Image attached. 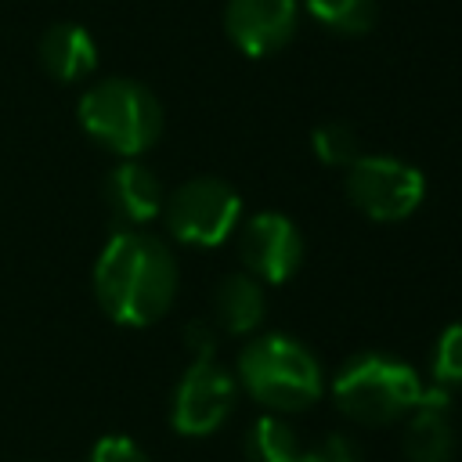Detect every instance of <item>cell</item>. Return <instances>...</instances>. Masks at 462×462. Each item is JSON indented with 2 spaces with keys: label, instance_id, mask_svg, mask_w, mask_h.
<instances>
[{
  "label": "cell",
  "instance_id": "6da1fadb",
  "mask_svg": "<svg viewBox=\"0 0 462 462\" xmlns=\"http://www.w3.org/2000/svg\"><path fill=\"white\" fill-rule=\"evenodd\" d=\"M94 296L116 325L144 328L159 321L177 296L173 253L144 231H116L94 263Z\"/></svg>",
  "mask_w": 462,
  "mask_h": 462
},
{
  "label": "cell",
  "instance_id": "7a4b0ae2",
  "mask_svg": "<svg viewBox=\"0 0 462 462\" xmlns=\"http://www.w3.org/2000/svg\"><path fill=\"white\" fill-rule=\"evenodd\" d=\"M238 379L271 411H303L321 397V365L292 336L267 332L242 346Z\"/></svg>",
  "mask_w": 462,
  "mask_h": 462
},
{
  "label": "cell",
  "instance_id": "3957f363",
  "mask_svg": "<svg viewBox=\"0 0 462 462\" xmlns=\"http://www.w3.org/2000/svg\"><path fill=\"white\" fill-rule=\"evenodd\" d=\"M79 126L116 155H141L162 134V105L137 79H101L79 97Z\"/></svg>",
  "mask_w": 462,
  "mask_h": 462
},
{
  "label": "cell",
  "instance_id": "277c9868",
  "mask_svg": "<svg viewBox=\"0 0 462 462\" xmlns=\"http://www.w3.org/2000/svg\"><path fill=\"white\" fill-rule=\"evenodd\" d=\"M422 390L426 386L419 372L390 354H357L332 379L336 408L365 426H386L404 419L419 404Z\"/></svg>",
  "mask_w": 462,
  "mask_h": 462
},
{
  "label": "cell",
  "instance_id": "5b68a950",
  "mask_svg": "<svg viewBox=\"0 0 462 462\" xmlns=\"http://www.w3.org/2000/svg\"><path fill=\"white\" fill-rule=\"evenodd\" d=\"M346 199L379 224L408 220L426 199V177L419 166L393 155H357L346 166Z\"/></svg>",
  "mask_w": 462,
  "mask_h": 462
},
{
  "label": "cell",
  "instance_id": "8992f818",
  "mask_svg": "<svg viewBox=\"0 0 462 462\" xmlns=\"http://www.w3.org/2000/svg\"><path fill=\"white\" fill-rule=\"evenodd\" d=\"M166 227L177 242L195 249H213L231 238L242 217L238 191L220 177H195L184 180L166 202H162Z\"/></svg>",
  "mask_w": 462,
  "mask_h": 462
},
{
  "label": "cell",
  "instance_id": "52a82bcc",
  "mask_svg": "<svg viewBox=\"0 0 462 462\" xmlns=\"http://www.w3.org/2000/svg\"><path fill=\"white\" fill-rule=\"evenodd\" d=\"M231 408H235V379L213 357H195L173 390L170 422L184 437H206L231 415Z\"/></svg>",
  "mask_w": 462,
  "mask_h": 462
},
{
  "label": "cell",
  "instance_id": "ba28073f",
  "mask_svg": "<svg viewBox=\"0 0 462 462\" xmlns=\"http://www.w3.org/2000/svg\"><path fill=\"white\" fill-rule=\"evenodd\" d=\"M238 256L245 263V274L267 285H282L303 263V235L285 213H256L242 227Z\"/></svg>",
  "mask_w": 462,
  "mask_h": 462
},
{
  "label": "cell",
  "instance_id": "9c48e42d",
  "mask_svg": "<svg viewBox=\"0 0 462 462\" xmlns=\"http://www.w3.org/2000/svg\"><path fill=\"white\" fill-rule=\"evenodd\" d=\"M300 22L296 0H227L224 29L245 58H267L282 51Z\"/></svg>",
  "mask_w": 462,
  "mask_h": 462
},
{
  "label": "cell",
  "instance_id": "30bf717a",
  "mask_svg": "<svg viewBox=\"0 0 462 462\" xmlns=\"http://www.w3.org/2000/svg\"><path fill=\"white\" fill-rule=\"evenodd\" d=\"M408 462H451L455 455V430H451V397L448 386L422 390L419 404L408 411V426L401 437Z\"/></svg>",
  "mask_w": 462,
  "mask_h": 462
},
{
  "label": "cell",
  "instance_id": "8fae6325",
  "mask_svg": "<svg viewBox=\"0 0 462 462\" xmlns=\"http://www.w3.org/2000/svg\"><path fill=\"white\" fill-rule=\"evenodd\" d=\"M105 199H108V209L116 213V220H123L126 227H137V224L155 220V217L162 213V202H166L159 177H155L148 166L134 162V159L119 162V166L108 173V180H105Z\"/></svg>",
  "mask_w": 462,
  "mask_h": 462
},
{
  "label": "cell",
  "instance_id": "7c38bea8",
  "mask_svg": "<svg viewBox=\"0 0 462 462\" xmlns=\"http://www.w3.org/2000/svg\"><path fill=\"white\" fill-rule=\"evenodd\" d=\"M40 61H43V69L58 83H79L97 65V43H94V36L83 25L61 22V25H51L43 32V40H40Z\"/></svg>",
  "mask_w": 462,
  "mask_h": 462
},
{
  "label": "cell",
  "instance_id": "4fadbf2b",
  "mask_svg": "<svg viewBox=\"0 0 462 462\" xmlns=\"http://www.w3.org/2000/svg\"><path fill=\"white\" fill-rule=\"evenodd\" d=\"M263 289L253 274H227L220 285H217V296H213V318L224 332L231 336H249L253 328H260L263 321Z\"/></svg>",
  "mask_w": 462,
  "mask_h": 462
},
{
  "label": "cell",
  "instance_id": "5bb4252c",
  "mask_svg": "<svg viewBox=\"0 0 462 462\" xmlns=\"http://www.w3.org/2000/svg\"><path fill=\"white\" fill-rule=\"evenodd\" d=\"M300 437L278 415H263L245 433V462H296Z\"/></svg>",
  "mask_w": 462,
  "mask_h": 462
},
{
  "label": "cell",
  "instance_id": "9a60e30c",
  "mask_svg": "<svg viewBox=\"0 0 462 462\" xmlns=\"http://www.w3.org/2000/svg\"><path fill=\"white\" fill-rule=\"evenodd\" d=\"M310 18H318L328 32L339 36H365L379 14L375 0H307Z\"/></svg>",
  "mask_w": 462,
  "mask_h": 462
},
{
  "label": "cell",
  "instance_id": "2e32d148",
  "mask_svg": "<svg viewBox=\"0 0 462 462\" xmlns=\"http://www.w3.org/2000/svg\"><path fill=\"white\" fill-rule=\"evenodd\" d=\"M310 148L325 166H350L361 155V141L346 123H321L310 134Z\"/></svg>",
  "mask_w": 462,
  "mask_h": 462
},
{
  "label": "cell",
  "instance_id": "e0dca14e",
  "mask_svg": "<svg viewBox=\"0 0 462 462\" xmlns=\"http://www.w3.org/2000/svg\"><path fill=\"white\" fill-rule=\"evenodd\" d=\"M433 379L440 386H462V321L440 332L433 346Z\"/></svg>",
  "mask_w": 462,
  "mask_h": 462
},
{
  "label": "cell",
  "instance_id": "ac0fdd59",
  "mask_svg": "<svg viewBox=\"0 0 462 462\" xmlns=\"http://www.w3.org/2000/svg\"><path fill=\"white\" fill-rule=\"evenodd\" d=\"M296 462H361L357 444L343 433H328L321 444H314L310 451H300Z\"/></svg>",
  "mask_w": 462,
  "mask_h": 462
},
{
  "label": "cell",
  "instance_id": "d6986e66",
  "mask_svg": "<svg viewBox=\"0 0 462 462\" xmlns=\"http://www.w3.org/2000/svg\"><path fill=\"white\" fill-rule=\"evenodd\" d=\"M90 462H148V455L123 433H108L94 444L90 451Z\"/></svg>",
  "mask_w": 462,
  "mask_h": 462
},
{
  "label": "cell",
  "instance_id": "ffe728a7",
  "mask_svg": "<svg viewBox=\"0 0 462 462\" xmlns=\"http://www.w3.org/2000/svg\"><path fill=\"white\" fill-rule=\"evenodd\" d=\"M184 343H188L191 357H213V354H217V332H213V325H206V321H191V325L184 328Z\"/></svg>",
  "mask_w": 462,
  "mask_h": 462
}]
</instances>
